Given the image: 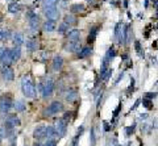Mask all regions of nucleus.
<instances>
[{
  "instance_id": "f257e3e1",
  "label": "nucleus",
  "mask_w": 158,
  "mask_h": 146,
  "mask_svg": "<svg viewBox=\"0 0 158 146\" xmlns=\"http://www.w3.org/2000/svg\"><path fill=\"white\" fill-rule=\"evenodd\" d=\"M21 89H22V94H24L26 98H34L36 96V87L33 84V82L31 80L29 76H22V80H21Z\"/></svg>"
},
{
  "instance_id": "f03ea898",
  "label": "nucleus",
  "mask_w": 158,
  "mask_h": 146,
  "mask_svg": "<svg viewBox=\"0 0 158 146\" xmlns=\"http://www.w3.org/2000/svg\"><path fill=\"white\" fill-rule=\"evenodd\" d=\"M26 19H28V25L31 28V31L33 33L37 32V29L40 26V17L37 13H34L33 11H28L26 12Z\"/></svg>"
},
{
  "instance_id": "7ed1b4c3",
  "label": "nucleus",
  "mask_w": 158,
  "mask_h": 146,
  "mask_svg": "<svg viewBox=\"0 0 158 146\" xmlns=\"http://www.w3.org/2000/svg\"><path fill=\"white\" fill-rule=\"evenodd\" d=\"M40 89H41L42 98H49V96H51L53 91H54V82H53L50 78L46 79L45 83L40 84Z\"/></svg>"
},
{
  "instance_id": "20e7f679",
  "label": "nucleus",
  "mask_w": 158,
  "mask_h": 146,
  "mask_svg": "<svg viewBox=\"0 0 158 146\" xmlns=\"http://www.w3.org/2000/svg\"><path fill=\"white\" fill-rule=\"evenodd\" d=\"M62 111H63V105H62V103L61 101H53L51 104L46 108V111L44 112V116L49 117V116L57 115V113H59V112H62Z\"/></svg>"
},
{
  "instance_id": "39448f33",
  "label": "nucleus",
  "mask_w": 158,
  "mask_h": 146,
  "mask_svg": "<svg viewBox=\"0 0 158 146\" xmlns=\"http://www.w3.org/2000/svg\"><path fill=\"white\" fill-rule=\"evenodd\" d=\"M42 13L46 16V19L57 21L59 19V9L57 7H42Z\"/></svg>"
},
{
  "instance_id": "423d86ee",
  "label": "nucleus",
  "mask_w": 158,
  "mask_h": 146,
  "mask_svg": "<svg viewBox=\"0 0 158 146\" xmlns=\"http://www.w3.org/2000/svg\"><path fill=\"white\" fill-rule=\"evenodd\" d=\"M115 38L117 44H125V25L123 22H118L115 26Z\"/></svg>"
},
{
  "instance_id": "0eeeda50",
  "label": "nucleus",
  "mask_w": 158,
  "mask_h": 146,
  "mask_svg": "<svg viewBox=\"0 0 158 146\" xmlns=\"http://www.w3.org/2000/svg\"><path fill=\"white\" fill-rule=\"evenodd\" d=\"M54 129H55V134L58 137H63L66 134V130H67V121L65 118H58L55 121V125H54Z\"/></svg>"
},
{
  "instance_id": "6e6552de",
  "label": "nucleus",
  "mask_w": 158,
  "mask_h": 146,
  "mask_svg": "<svg viewBox=\"0 0 158 146\" xmlns=\"http://www.w3.org/2000/svg\"><path fill=\"white\" fill-rule=\"evenodd\" d=\"M20 125V120H19V117L16 115H9L8 117H7V120L4 122V128L7 129V132H11L16 127H19Z\"/></svg>"
},
{
  "instance_id": "1a4fd4ad",
  "label": "nucleus",
  "mask_w": 158,
  "mask_h": 146,
  "mask_svg": "<svg viewBox=\"0 0 158 146\" xmlns=\"http://www.w3.org/2000/svg\"><path fill=\"white\" fill-rule=\"evenodd\" d=\"M12 107H13V103L9 96H3V98L0 99V112H1L3 115L8 113Z\"/></svg>"
},
{
  "instance_id": "9d476101",
  "label": "nucleus",
  "mask_w": 158,
  "mask_h": 146,
  "mask_svg": "<svg viewBox=\"0 0 158 146\" xmlns=\"http://www.w3.org/2000/svg\"><path fill=\"white\" fill-rule=\"evenodd\" d=\"M1 76H3L4 80L11 82L15 79V71H13V69L9 67V66H3L1 67Z\"/></svg>"
},
{
  "instance_id": "9b49d317",
  "label": "nucleus",
  "mask_w": 158,
  "mask_h": 146,
  "mask_svg": "<svg viewBox=\"0 0 158 146\" xmlns=\"http://www.w3.org/2000/svg\"><path fill=\"white\" fill-rule=\"evenodd\" d=\"M0 61H1V63L4 65V66H9L11 63H13L11 49L5 48V50H4V53H3V55H1V57H0Z\"/></svg>"
},
{
  "instance_id": "f8f14e48",
  "label": "nucleus",
  "mask_w": 158,
  "mask_h": 146,
  "mask_svg": "<svg viewBox=\"0 0 158 146\" xmlns=\"http://www.w3.org/2000/svg\"><path fill=\"white\" fill-rule=\"evenodd\" d=\"M65 49L67 51H70V53H78L82 49V45H80V42L79 41H70V42L66 44Z\"/></svg>"
},
{
  "instance_id": "ddd939ff",
  "label": "nucleus",
  "mask_w": 158,
  "mask_h": 146,
  "mask_svg": "<svg viewBox=\"0 0 158 146\" xmlns=\"http://www.w3.org/2000/svg\"><path fill=\"white\" fill-rule=\"evenodd\" d=\"M55 28H57V24H55L54 20H46V21L42 24V31L45 33H51L55 31Z\"/></svg>"
},
{
  "instance_id": "4468645a",
  "label": "nucleus",
  "mask_w": 158,
  "mask_h": 146,
  "mask_svg": "<svg viewBox=\"0 0 158 146\" xmlns=\"http://www.w3.org/2000/svg\"><path fill=\"white\" fill-rule=\"evenodd\" d=\"M45 130H46L45 125H38V127L34 129V132H33V137H34L36 140H41V138L45 137Z\"/></svg>"
},
{
  "instance_id": "2eb2a0df",
  "label": "nucleus",
  "mask_w": 158,
  "mask_h": 146,
  "mask_svg": "<svg viewBox=\"0 0 158 146\" xmlns=\"http://www.w3.org/2000/svg\"><path fill=\"white\" fill-rule=\"evenodd\" d=\"M66 37L70 39V41H79V38H80V31L79 29H70V31L66 33Z\"/></svg>"
},
{
  "instance_id": "dca6fc26",
  "label": "nucleus",
  "mask_w": 158,
  "mask_h": 146,
  "mask_svg": "<svg viewBox=\"0 0 158 146\" xmlns=\"http://www.w3.org/2000/svg\"><path fill=\"white\" fill-rule=\"evenodd\" d=\"M62 67H63V58L61 55H55L53 58V69H54V71H59Z\"/></svg>"
},
{
  "instance_id": "f3484780",
  "label": "nucleus",
  "mask_w": 158,
  "mask_h": 146,
  "mask_svg": "<svg viewBox=\"0 0 158 146\" xmlns=\"http://www.w3.org/2000/svg\"><path fill=\"white\" fill-rule=\"evenodd\" d=\"M91 54H92V49H91V48H88V46H84V48H82L80 50L78 51L77 57H78L79 59H83V58L90 57Z\"/></svg>"
},
{
  "instance_id": "a211bd4d",
  "label": "nucleus",
  "mask_w": 158,
  "mask_h": 146,
  "mask_svg": "<svg viewBox=\"0 0 158 146\" xmlns=\"http://www.w3.org/2000/svg\"><path fill=\"white\" fill-rule=\"evenodd\" d=\"M11 53H12V59L13 62H17L20 57H21V48L19 45H15L13 48L11 49Z\"/></svg>"
},
{
  "instance_id": "6ab92c4d",
  "label": "nucleus",
  "mask_w": 158,
  "mask_h": 146,
  "mask_svg": "<svg viewBox=\"0 0 158 146\" xmlns=\"http://www.w3.org/2000/svg\"><path fill=\"white\" fill-rule=\"evenodd\" d=\"M65 99H66V101H69V103L77 101V99H78V92L75 91V89L67 91V92H66V95H65Z\"/></svg>"
},
{
  "instance_id": "aec40b11",
  "label": "nucleus",
  "mask_w": 158,
  "mask_h": 146,
  "mask_svg": "<svg viewBox=\"0 0 158 146\" xmlns=\"http://www.w3.org/2000/svg\"><path fill=\"white\" fill-rule=\"evenodd\" d=\"M98 31H99V26H94V28L90 31V33H88V37H87L88 44H94V41L96 39V36H98Z\"/></svg>"
},
{
  "instance_id": "412c9836",
  "label": "nucleus",
  "mask_w": 158,
  "mask_h": 146,
  "mask_svg": "<svg viewBox=\"0 0 158 146\" xmlns=\"http://www.w3.org/2000/svg\"><path fill=\"white\" fill-rule=\"evenodd\" d=\"M63 21L65 22H67L70 26H72V25H75L77 24V17H75V15L74 13H67V15H65V17H63Z\"/></svg>"
},
{
  "instance_id": "4be33fe9",
  "label": "nucleus",
  "mask_w": 158,
  "mask_h": 146,
  "mask_svg": "<svg viewBox=\"0 0 158 146\" xmlns=\"http://www.w3.org/2000/svg\"><path fill=\"white\" fill-rule=\"evenodd\" d=\"M24 42H25V38H24V34H22V33L17 32L15 36H13V44H15V45L21 46Z\"/></svg>"
},
{
  "instance_id": "5701e85b",
  "label": "nucleus",
  "mask_w": 158,
  "mask_h": 146,
  "mask_svg": "<svg viewBox=\"0 0 158 146\" xmlns=\"http://www.w3.org/2000/svg\"><path fill=\"white\" fill-rule=\"evenodd\" d=\"M25 46H26V50H29V51H36L38 49V44H37V41H34V39L26 41Z\"/></svg>"
},
{
  "instance_id": "b1692460",
  "label": "nucleus",
  "mask_w": 158,
  "mask_h": 146,
  "mask_svg": "<svg viewBox=\"0 0 158 146\" xmlns=\"http://www.w3.org/2000/svg\"><path fill=\"white\" fill-rule=\"evenodd\" d=\"M70 11H71V13H83L84 11H86V7L83 5V4H72L71 7H70Z\"/></svg>"
},
{
  "instance_id": "393cba45",
  "label": "nucleus",
  "mask_w": 158,
  "mask_h": 146,
  "mask_svg": "<svg viewBox=\"0 0 158 146\" xmlns=\"http://www.w3.org/2000/svg\"><path fill=\"white\" fill-rule=\"evenodd\" d=\"M69 31H70V25H69L67 22L62 21L61 24L58 25V34H66Z\"/></svg>"
},
{
  "instance_id": "a878e982",
  "label": "nucleus",
  "mask_w": 158,
  "mask_h": 146,
  "mask_svg": "<svg viewBox=\"0 0 158 146\" xmlns=\"http://www.w3.org/2000/svg\"><path fill=\"white\" fill-rule=\"evenodd\" d=\"M19 11H20V5L17 4L16 1H13V3H9L8 4V12L9 13H19Z\"/></svg>"
},
{
  "instance_id": "bb28decb",
  "label": "nucleus",
  "mask_w": 158,
  "mask_h": 146,
  "mask_svg": "<svg viewBox=\"0 0 158 146\" xmlns=\"http://www.w3.org/2000/svg\"><path fill=\"white\" fill-rule=\"evenodd\" d=\"M55 129L54 127H51V125H49V127H46V130H45V137L46 138H53L55 137Z\"/></svg>"
},
{
  "instance_id": "cd10ccee",
  "label": "nucleus",
  "mask_w": 158,
  "mask_h": 146,
  "mask_svg": "<svg viewBox=\"0 0 158 146\" xmlns=\"http://www.w3.org/2000/svg\"><path fill=\"white\" fill-rule=\"evenodd\" d=\"M115 55H116V51H115V49L111 46V48L108 49V51H107V54H105L104 59H105V61H108V62H111L112 59L115 58Z\"/></svg>"
},
{
  "instance_id": "c85d7f7f",
  "label": "nucleus",
  "mask_w": 158,
  "mask_h": 146,
  "mask_svg": "<svg viewBox=\"0 0 158 146\" xmlns=\"http://www.w3.org/2000/svg\"><path fill=\"white\" fill-rule=\"evenodd\" d=\"M13 107H15V109L17 112H22V111H25V103L22 100H17L13 103Z\"/></svg>"
},
{
  "instance_id": "c756f323",
  "label": "nucleus",
  "mask_w": 158,
  "mask_h": 146,
  "mask_svg": "<svg viewBox=\"0 0 158 146\" xmlns=\"http://www.w3.org/2000/svg\"><path fill=\"white\" fill-rule=\"evenodd\" d=\"M11 37V32L4 31V29H0V41H5Z\"/></svg>"
},
{
  "instance_id": "7c9ffc66",
  "label": "nucleus",
  "mask_w": 158,
  "mask_h": 146,
  "mask_svg": "<svg viewBox=\"0 0 158 146\" xmlns=\"http://www.w3.org/2000/svg\"><path fill=\"white\" fill-rule=\"evenodd\" d=\"M134 48H136V50H137V54L140 55V57H144V50L141 49L140 41H136V42H134Z\"/></svg>"
},
{
  "instance_id": "2f4dec72",
  "label": "nucleus",
  "mask_w": 158,
  "mask_h": 146,
  "mask_svg": "<svg viewBox=\"0 0 158 146\" xmlns=\"http://www.w3.org/2000/svg\"><path fill=\"white\" fill-rule=\"evenodd\" d=\"M142 104H144V107L148 108V109H151V108H153V105H151V101L148 100V99H144V100H142Z\"/></svg>"
},
{
  "instance_id": "473e14b6",
  "label": "nucleus",
  "mask_w": 158,
  "mask_h": 146,
  "mask_svg": "<svg viewBox=\"0 0 158 146\" xmlns=\"http://www.w3.org/2000/svg\"><path fill=\"white\" fill-rule=\"evenodd\" d=\"M55 145H57V142H55L54 138H48V141H46L44 146H55Z\"/></svg>"
},
{
  "instance_id": "72a5a7b5",
  "label": "nucleus",
  "mask_w": 158,
  "mask_h": 146,
  "mask_svg": "<svg viewBox=\"0 0 158 146\" xmlns=\"http://www.w3.org/2000/svg\"><path fill=\"white\" fill-rule=\"evenodd\" d=\"M90 141H91V146H95V133H94V128H91V136H90Z\"/></svg>"
},
{
  "instance_id": "f704fd0d",
  "label": "nucleus",
  "mask_w": 158,
  "mask_h": 146,
  "mask_svg": "<svg viewBox=\"0 0 158 146\" xmlns=\"http://www.w3.org/2000/svg\"><path fill=\"white\" fill-rule=\"evenodd\" d=\"M79 138H80V136H79V134L75 136L74 140H72V142H71V146H78V144H79Z\"/></svg>"
},
{
  "instance_id": "c9c22d12",
  "label": "nucleus",
  "mask_w": 158,
  "mask_h": 146,
  "mask_svg": "<svg viewBox=\"0 0 158 146\" xmlns=\"http://www.w3.org/2000/svg\"><path fill=\"white\" fill-rule=\"evenodd\" d=\"M156 96H157L156 92H148V94H146V98L148 99H154Z\"/></svg>"
},
{
  "instance_id": "e433bc0d",
  "label": "nucleus",
  "mask_w": 158,
  "mask_h": 146,
  "mask_svg": "<svg viewBox=\"0 0 158 146\" xmlns=\"http://www.w3.org/2000/svg\"><path fill=\"white\" fill-rule=\"evenodd\" d=\"M133 130H134V125H132V127H129V128L127 129V134L129 136L130 133H133Z\"/></svg>"
},
{
  "instance_id": "4c0bfd02",
  "label": "nucleus",
  "mask_w": 158,
  "mask_h": 146,
  "mask_svg": "<svg viewBox=\"0 0 158 146\" xmlns=\"http://www.w3.org/2000/svg\"><path fill=\"white\" fill-rule=\"evenodd\" d=\"M104 130H105V132H108V130H110V125H108L107 122H104Z\"/></svg>"
},
{
  "instance_id": "58836bf2",
  "label": "nucleus",
  "mask_w": 158,
  "mask_h": 146,
  "mask_svg": "<svg viewBox=\"0 0 158 146\" xmlns=\"http://www.w3.org/2000/svg\"><path fill=\"white\" fill-rule=\"evenodd\" d=\"M33 146H44V145H42V144H40V142H37V144H34Z\"/></svg>"
},
{
  "instance_id": "ea45409f",
  "label": "nucleus",
  "mask_w": 158,
  "mask_h": 146,
  "mask_svg": "<svg viewBox=\"0 0 158 146\" xmlns=\"http://www.w3.org/2000/svg\"><path fill=\"white\" fill-rule=\"evenodd\" d=\"M148 4H149V0H145V7H148Z\"/></svg>"
},
{
  "instance_id": "a19ab883",
  "label": "nucleus",
  "mask_w": 158,
  "mask_h": 146,
  "mask_svg": "<svg viewBox=\"0 0 158 146\" xmlns=\"http://www.w3.org/2000/svg\"><path fill=\"white\" fill-rule=\"evenodd\" d=\"M86 1H87V3H91V4H92V3H94V0H86Z\"/></svg>"
},
{
  "instance_id": "79ce46f5",
  "label": "nucleus",
  "mask_w": 158,
  "mask_h": 146,
  "mask_svg": "<svg viewBox=\"0 0 158 146\" xmlns=\"http://www.w3.org/2000/svg\"><path fill=\"white\" fill-rule=\"evenodd\" d=\"M1 138H3V137H1V134H0V142H1Z\"/></svg>"
},
{
  "instance_id": "37998d69",
  "label": "nucleus",
  "mask_w": 158,
  "mask_h": 146,
  "mask_svg": "<svg viewBox=\"0 0 158 146\" xmlns=\"http://www.w3.org/2000/svg\"><path fill=\"white\" fill-rule=\"evenodd\" d=\"M62 1H66V0H62Z\"/></svg>"
}]
</instances>
